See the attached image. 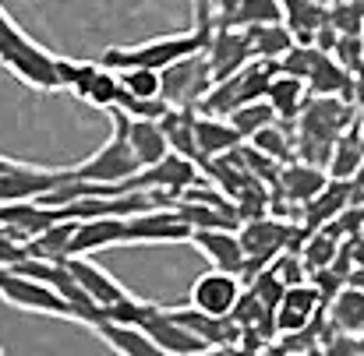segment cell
Listing matches in <instances>:
<instances>
[{"label":"cell","mask_w":364,"mask_h":356,"mask_svg":"<svg viewBox=\"0 0 364 356\" xmlns=\"http://www.w3.org/2000/svg\"><path fill=\"white\" fill-rule=\"evenodd\" d=\"M0 64L36 92H57L60 89L57 57L50 50H43L39 43H32L4 7H0Z\"/></svg>","instance_id":"cell-1"},{"label":"cell","mask_w":364,"mask_h":356,"mask_svg":"<svg viewBox=\"0 0 364 356\" xmlns=\"http://www.w3.org/2000/svg\"><path fill=\"white\" fill-rule=\"evenodd\" d=\"M209 46V35L198 32V28H188V32H173V35H152V39H141V43H131V46H110L103 50V64L124 71V67H170L173 60L188 57V53H198Z\"/></svg>","instance_id":"cell-2"},{"label":"cell","mask_w":364,"mask_h":356,"mask_svg":"<svg viewBox=\"0 0 364 356\" xmlns=\"http://www.w3.org/2000/svg\"><path fill=\"white\" fill-rule=\"evenodd\" d=\"M0 300L18 307V311H32V314H50V318H64V321H78V311L71 300H64L57 289H50L46 282L0 265Z\"/></svg>","instance_id":"cell-3"},{"label":"cell","mask_w":364,"mask_h":356,"mask_svg":"<svg viewBox=\"0 0 364 356\" xmlns=\"http://www.w3.org/2000/svg\"><path fill=\"white\" fill-rule=\"evenodd\" d=\"M159 74H163V99L173 110H198L202 99L209 96V89L216 85V74H213V64H209L205 50L173 60Z\"/></svg>","instance_id":"cell-4"},{"label":"cell","mask_w":364,"mask_h":356,"mask_svg":"<svg viewBox=\"0 0 364 356\" xmlns=\"http://www.w3.org/2000/svg\"><path fill=\"white\" fill-rule=\"evenodd\" d=\"M75 169H78V177L96 180V184H110V187H117V191H121L134 173H141V159H138V152L131 148L127 130H124L121 120L114 117V134L100 145V152H92V159L78 162Z\"/></svg>","instance_id":"cell-5"},{"label":"cell","mask_w":364,"mask_h":356,"mask_svg":"<svg viewBox=\"0 0 364 356\" xmlns=\"http://www.w3.org/2000/svg\"><path fill=\"white\" fill-rule=\"evenodd\" d=\"M237 237L244 243V254H247V265H244L241 279L251 282L262 268H269L276 261V254H283L290 247V237L294 230L279 219H269V216H258V219H244Z\"/></svg>","instance_id":"cell-6"},{"label":"cell","mask_w":364,"mask_h":356,"mask_svg":"<svg viewBox=\"0 0 364 356\" xmlns=\"http://www.w3.org/2000/svg\"><path fill=\"white\" fill-rule=\"evenodd\" d=\"M241 275L234 272H223V268H209L202 272L195 282H191V293H188V304L213 314V318H234L237 304H241Z\"/></svg>","instance_id":"cell-7"},{"label":"cell","mask_w":364,"mask_h":356,"mask_svg":"<svg viewBox=\"0 0 364 356\" xmlns=\"http://www.w3.org/2000/svg\"><path fill=\"white\" fill-rule=\"evenodd\" d=\"M191 226L177 216V208H149L138 216H127V237L124 247L131 243H191Z\"/></svg>","instance_id":"cell-8"},{"label":"cell","mask_w":364,"mask_h":356,"mask_svg":"<svg viewBox=\"0 0 364 356\" xmlns=\"http://www.w3.org/2000/svg\"><path fill=\"white\" fill-rule=\"evenodd\" d=\"M71 166L64 169H46V166H25L18 162L14 169H0V205L7 201H39L43 194H50Z\"/></svg>","instance_id":"cell-9"},{"label":"cell","mask_w":364,"mask_h":356,"mask_svg":"<svg viewBox=\"0 0 364 356\" xmlns=\"http://www.w3.org/2000/svg\"><path fill=\"white\" fill-rule=\"evenodd\" d=\"M141 328L156 339V346L163 350V356H202V353H213V346L202 339V335H195L191 328H184L177 318H170L166 314V307H152L149 311V318L141 321Z\"/></svg>","instance_id":"cell-10"},{"label":"cell","mask_w":364,"mask_h":356,"mask_svg":"<svg viewBox=\"0 0 364 356\" xmlns=\"http://www.w3.org/2000/svg\"><path fill=\"white\" fill-rule=\"evenodd\" d=\"M326 311V296L315 289V282H297V286H287L283 300L276 304V335L283 332H301L308 325H315Z\"/></svg>","instance_id":"cell-11"},{"label":"cell","mask_w":364,"mask_h":356,"mask_svg":"<svg viewBox=\"0 0 364 356\" xmlns=\"http://www.w3.org/2000/svg\"><path fill=\"white\" fill-rule=\"evenodd\" d=\"M68 268L75 272V279L82 282V289L92 296V304L103 307V311L131 296V289H127L124 282H117L103 265H96L92 254H71V257H68Z\"/></svg>","instance_id":"cell-12"},{"label":"cell","mask_w":364,"mask_h":356,"mask_svg":"<svg viewBox=\"0 0 364 356\" xmlns=\"http://www.w3.org/2000/svg\"><path fill=\"white\" fill-rule=\"evenodd\" d=\"M205 53H209V64H213L216 82L237 74L241 67H247V64L255 60V57H251V46H247V32H244V28H230V25H216V32H213Z\"/></svg>","instance_id":"cell-13"},{"label":"cell","mask_w":364,"mask_h":356,"mask_svg":"<svg viewBox=\"0 0 364 356\" xmlns=\"http://www.w3.org/2000/svg\"><path fill=\"white\" fill-rule=\"evenodd\" d=\"M191 247L202 250L213 268H223V272H234V275H241L244 265H247V254H244L237 230H195Z\"/></svg>","instance_id":"cell-14"},{"label":"cell","mask_w":364,"mask_h":356,"mask_svg":"<svg viewBox=\"0 0 364 356\" xmlns=\"http://www.w3.org/2000/svg\"><path fill=\"white\" fill-rule=\"evenodd\" d=\"M354 205V187L350 180H329L308 205H304V233H315L322 226H329L333 219H340L347 208Z\"/></svg>","instance_id":"cell-15"},{"label":"cell","mask_w":364,"mask_h":356,"mask_svg":"<svg viewBox=\"0 0 364 356\" xmlns=\"http://www.w3.org/2000/svg\"><path fill=\"white\" fill-rule=\"evenodd\" d=\"M110 117H117L124 123L127 141H131V148H134L138 159H141V169H145V166H156V162L170 152V141H166V130H163L159 120L127 117V113H121V110H110Z\"/></svg>","instance_id":"cell-16"},{"label":"cell","mask_w":364,"mask_h":356,"mask_svg":"<svg viewBox=\"0 0 364 356\" xmlns=\"http://www.w3.org/2000/svg\"><path fill=\"white\" fill-rule=\"evenodd\" d=\"M127 237V216H100V219H78L71 254H96L107 247H124Z\"/></svg>","instance_id":"cell-17"},{"label":"cell","mask_w":364,"mask_h":356,"mask_svg":"<svg viewBox=\"0 0 364 356\" xmlns=\"http://www.w3.org/2000/svg\"><path fill=\"white\" fill-rule=\"evenodd\" d=\"M195 130H198V148H202L205 166H209L213 159L234 152L237 145H244V138L237 134V127L230 123V117H220V113H205V110H198Z\"/></svg>","instance_id":"cell-18"},{"label":"cell","mask_w":364,"mask_h":356,"mask_svg":"<svg viewBox=\"0 0 364 356\" xmlns=\"http://www.w3.org/2000/svg\"><path fill=\"white\" fill-rule=\"evenodd\" d=\"M308 92H311V89H308L304 78H297V74H290V71L279 67V71L272 74L269 89H265V99L272 103V110H276L279 120H297L308 110V103H311Z\"/></svg>","instance_id":"cell-19"},{"label":"cell","mask_w":364,"mask_h":356,"mask_svg":"<svg viewBox=\"0 0 364 356\" xmlns=\"http://www.w3.org/2000/svg\"><path fill=\"white\" fill-rule=\"evenodd\" d=\"M326 184H329V173H326L322 166L308 162V159L287 162V166L279 169V191H283L290 201H297V205H308Z\"/></svg>","instance_id":"cell-20"},{"label":"cell","mask_w":364,"mask_h":356,"mask_svg":"<svg viewBox=\"0 0 364 356\" xmlns=\"http://www.w3.org/2000/svg\"><path fill=\"white\" fill-rule=\"evenodd\" d=\"M114 353L124 356H163V350L156 346V339L141 328V325H124V321H100L92 328Z\"/></svg>","instance_id":"cell-21"},{"label":"cell","mask_w":364,"mask_h":356,"mask_svg":"<svg viewBox=\"0 0 364 356\" xmlns=\"http://www.w3.org/2000/svg\"><path fill=\"white\" fill-rule=\"evenodd\" d=\"M244 32H247V46L255 60H283L297 43L287 21H269V25H255Z\"/></svg>","instance_id":"cell-22"},{"label":"cell","mask_w":364,"mask_h":356,"mask_svg":"<svg viewBox=\"0 0 364 356\" xmlns=\"http://www.w3.org/2000/svg\"><path fill=\"white\" fill-rule=\"evenodd\" d=\"M195 117L198 110H173L159 120L163 130H166V141H170V152H181L188 159H195L202 169H205V159H202V148H198V130H195Z\"/></svg>","instance_id":"cell-23"},{"label":"cell","mask_w":364,"mask_h":356,"mask_svg":"<svg viewBox=\"0 0 364 356\" xmlns=\"http://www.w3.org/2000/svg\"><path fill=\"white\" fill-rule=\"evenodd\" d=\"M75 230H78V219H57L53 226H46L43 233L28 240V257H43V261H64L71 257V247H75Z\"/></svg>","instance_id":"cell-24"},{"label":"cell","mask_w":364,"mask_h":356,"mask_svg":"<svg viewBox=\"0 0 364 356\" xmlns=\"http://www.w3.org/2000/svg\"><path fill=\"white\" fill-rule=\"evenodd\" d=\"M326 318H329V325H336L340 332L361 335L364 332V289L347 282V286L326 304Z\"/></svg>","instance_id":"cell-25"},{"label":"cell","mask_w":364,"mask_h":356,"mask_svg":"<svg viewBox=\"0 0 364 356\" xmlns=\"http://www.w3.org/2000/svg\"><path fill=\"white\" fill-rule=\"evenodd\" d=\"M364 166V138L358 130H343L333 145V159H329V177L336 180H354Z\"/></svg>","instance_id":"cell-26"},{"label":"cell","mask_w":364,"mask_h":356,"mask_svg":"<svg viewBox=\"0 0 364 356\" xmlns=\"http://www.w3.org/2000/svg\"><path fill=\"white\" fill-rule=\"evenodd\" d=\"M269 21H283V4L279 0H241L227 18H220L216 25H230V28H255V25H269Z\"/></svg>","instance_id":"cell-27"},{"label":"cell","mask_w":364,"mask_h":356,"mask_svg":"<svg viewBox=\"0 0 364 356\" xmlns=\"http://www.w3.org/2000/svg\"><path fill=\"white\" fill-rule=\"evenodd\" d=\"M276 110H272V103L262 96V99H251V103H244L237 106L234 113H230V123L237 127V134H241L244 141H251L262 127H269V123H276Z\"/></svg>","instance_id":"cell-28"},{"label":"cell","mask_w":364,"mask_h":356,"mask_svg":"<svg viewBox=\"0 0 364 356\" xmlns=\"http://www.w3.org/2000/svg\"><path fill=\"white\" fill-rule=\"evenodd\" d=\"M121 85L138 99H163V74L156 67H124Z\"/></svg>","instance_id":"cell-29"},{"label":"cell","mask_w":364,"mask_h":356,"mask_svg":"<svg viewBox=\"0 0 364 356\" xmlns=\"http://www.w3.org/2000/svg\"><path fill=\"white\" fill-rule=\"evenodd\" d=\"M251 145L262 152V155H269V159H290V152H297V145L287 138V127L276 120V123H269V127H262L255 138H251Z\"/></svg>","instance_id":"cell-30"},{"label":"cell","mask_w":364,"mask_h":356,"mask_svg":"<svg viewBox=\"0 0 364 356\" xmlns=\"http://www.w3.org/2000/svg\"><path fill=\"white\" fill-rule=\"evenodd\" d=\"M343 85H347V74H343V67L322 53L318 67H315V71H311V78H308V89H311L315 96H333V92H340Z\"/></svg>","instance_id":"cell-31"},{"label":"cell","mask_w":364,"mask_h":356,"mask_svg":"<svg viewBox=\"0 0 364 356\" xmlns=\"http://www.w3.org/2000/svg\"><path fill=\"white\" fill-rule=\"evenodd\" d=\"M28 257V247L25 240H18L7 226H0V265H18Z\"/></svg>","instance_id":"cell-32"},{"label":"cell","mask_w":364,"mask_h":356,"mask_svg":"<svg viewBox=\"0 0 364 356\" xmlns=\"http://www.w3.org/2000/svg\"><path fill=\"white\" fill-rule=\"evenodd\" d=\"M237 4H241V0H216V21H220V18H227Z\"/></svg>","instance_id":"cell-33"},{"label":"cell","mask_w":364,"mask_h":356,"mask_svg":"<svg viewBox=\"0 0 364 356\" xmlns=\"http://www.w3.org/2000/svg\"><path fill=\"white\" fill-rule=\"evenodd\" d=\"M358 356H364V332L358 335Z\"/></svg>","instance_id":"cell-34"},{"label":"cell","mask_w":364,"mask_h":356,"mask_svg":"<svg viewBox=\"0 0 364 356\" xmlns=\"http://www.w3.org/2000/svg\"><path fill=\"white\" fill-rule=\"evenodd\" d=\"M311 4H318V7H329V4H333V0H311Z\"/></svg>","instance_id":"cell-35"},{"label":"cell","mask_w":364,"mask_h":356,"mask_svg":"<svg viewBox=\"0 0 364 356\" xmlns=\"http://www.w3.org/2000/svg\"><path fill=\"white\" fill-rule=\"evenodd\" d=\"M333 4H336V0H333ZM340 4H361V0H340Z\"/></svg>","instance_id":"cell-36"},{"label":"cell","mask_w":364,"mask_h":356,"mask_svg":"<svg viewBox=\"0 0 364 356\" xmlns=\"http://www.w3.org/2000/svg\"><path fill=\"white\" fill-rule=\"evenodd\" d=\"M0 356H4V346H0Z\"/></svg>","instance_id":"cell-37"},{"label":"cell","mask_w":364,"mask_h":356,"mask_svg":"<svg viewBox=\"0 0 364 356\" xmlns=\"http://www.w3.org/2000/svg\"><path fill=\"white\" fill-rule=\"evenodd\" d=\"M361 233H364V230H361Z\"/></svg>","instance_id":"cell-38"}]
</instances>
